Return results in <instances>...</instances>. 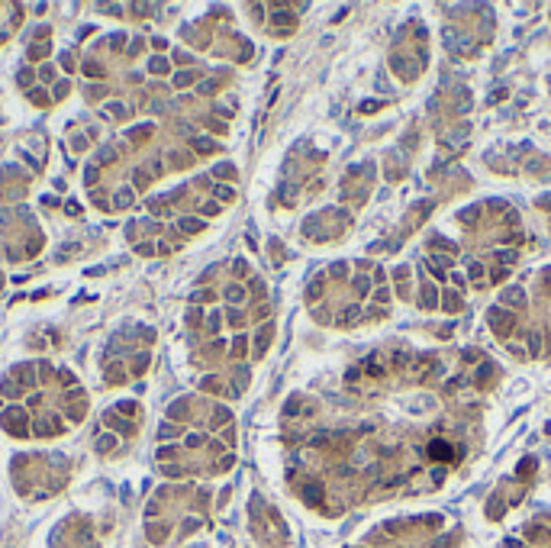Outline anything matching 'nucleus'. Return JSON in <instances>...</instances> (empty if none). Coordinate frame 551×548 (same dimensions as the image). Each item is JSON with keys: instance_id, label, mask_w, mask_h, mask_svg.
<instances>
[{"instance_id": "f257e3e1", "label": "nucleus", "mask_w": 551, "mask_h": 548, "mask_svg": "<svg viewBox=\"0 0 551 548\" xmlns=\"http://www.w3.org/2000/svg\"><path fill=\"white\" fill-rule=\"evenodd\" d=\"M490 323H493L496 332L506 335L509 329H513V313H509V310H490Z\"/></svg>"}, {"instance_id": "f03ea898", "label": "nucleus", "mask_w": 551, "mask_h": 548, "mask_svg": "<svg viewBox=\"0 0 551 548\" xmlns=\"http://www.w3.org/2000/svg\"><path fill=\"white\" fill-rule=\"evenodd\" d=\"M429 455H432L435 461H445V458L451 455V448H448L445 442H432V445H429Z\"/></svg>"}, {"instance_id": "7ed1b4c3", "label": "nucleus", "mask_w": 551, "mask_h": 548, "mask_svg": "<svg viewBox=\"0 0 551 548\" xmlns=\"http://www.w3.org/2000/svg\"><path fill=\"white\" fill-rule=\"evenodd\" d=\"M503 300H506L509 306H519L522 300H526V290H519V287H509V290L503 293Z\"/></svg>"}, {"instance_id": "20e7f679", "label": "nucleus", "mask_w": 551, "mask_h": 548, "mask_svg": "<svg viewBox=\"0 0 551 548\" xmlns=\"http://www.w3.org/2000/svg\"><path fill=\"white\" fill-rule=\"evenodd\" d=\"M194 148H197V152H213L216 145H213V139H207V136H197V139H194Z\"/></svg>"}, {"instance_id": "39448f33", "label": "nucleus", "mask_w": 551, "mask_h": 548, "mask_svg": "<svg viewBox=\"0 0 551 548\" xmlns=\"http://www.w3.org/2000/svg\"><path fill=\"white\" fill-rule=\"evenodd\" d=\"M129 203H132V190L122 187L119 194H116V200H113V207H129Z\"/></svg>"}, {"instance_id": "423d86ee", "label": "nucleus", "mask_w": 551, "mask_h": 548, "mask_svg": "<svg viewBox=\"0 0 551 548\" xmlns=\"http://www.w3.org/2000/svg\"><path fill=\"white\" fill-rule=\"evenodd\" d=\"M226 297L232 300V303H242V300H245V290H242L239 284H232V287H226Z\"/></svg>"}, {"instance_id": "0eeeda50", "label": "nucleus", "mask_w": 551, "mask_h": 548, "mask_svg": "<svg viewBox=\"0 0 551 548\" xmlns=\"http://www.w3.org/2000/svg\"><path fill=\"white\" fill-rule=\"evenodd\" d=\"M529 348H532V355L542 352V335H539V329H532V332H529Z\"/></svg>"}, {"instance_id": "6e6552de", "label": "nucleus", "mask_w": 551, "mask_h": 548, "mask_svg": "<svg viewBox=\"0 0 551 548\" xmlns=\"http://www.w3.org/2000/svg\"><path fill=\"white\" fill-rule=\"evenodd\" d=\"M213 174H216V177H232L235 168H232L229 161H222V164H216V168H213Z\"/></svg>"}, {"instance_id": "1a4fd4ad", "label": "nucleus", "mask_w": 551, "mask_h": 548, "mask_svg": "<svg viewBox=\"0 0 551 548\" xmlns=\"http://www.w3.org/2000/svg\"><path fill=\"white\" fill-rule=\"evenodd\" d=\"M441 300H445V310H458V306H461V300H458V293H454V290H445V297H441Z\"/></svg>"}, {"instance_id": "9d476101", "label": "nucleus", "mask_w": 551, "mask_h": 548, "mask_svg": "<svg viewBox=\"0 0 551 548\" xmlns=\"http://www.w3.org/2000/svg\"><path fill=\"white\" fill-rule=\"evenodd\" d=\"M148 68H152L155 74H165L168 71V61L165 58H152V61H148Z\"/></svg>"}, {"instance_id": "9b49d317", "label": "nucleus", "mask_w": 551, "mask_h": 548, "mask_svg": "<svg viewBox=\"0 0 551 548\" xmlns=\"http://www.w3.org/2000/svg\"><path fill=\"white\" fill-rule=\"evenodd\" d=\"M178 432H181L178 426H171V422H161V438H174Z\"/></svg>"}, {"instance_id": "f8f14e48", "label": "nucleus", "mask_w": 551, "mask_h": 548, "mask_svg": "<svg viewBox=\"0 0 551 548\" xmlns=\"http://www.w3.org/2000/svg\"><path fill=\"white\" fill-rule=\"evenodd\" d=\"M113 445H116V438H113V435H104V438H97V448H100V451H110Z\"/></svg>"}, {"instance_id": "ddd939ff", "label": "nucleus", "mask_w": 551, "mask_h": 548, "mask_svg": "<svg viewBox=\"0 0 551 548\" xmlns=\"http://www.w3.org/2000/svg\"><path fill=\"white\" fill-rule=\"evenodd\" d=\"M181 229L184 232H197L200 229V219H181Z\"/></svg>"}, {"instance_id": "4468645a", "label": "nucleus", "mask_w": 551, "mask_h": 548, "mask_svg": "<svg viewBox=\"0 0 551 548\" xmlns=\"http://www.w3.org/2000/svg\"><path fill=\"white\" fill-rule=\"evenodd\" d=\"M496 258H500L503 265H513V262H516V255H513V252H509V249H503V252L496 249Z\"/></svg>"}, {"instance_id": "2eb2a0df", "label": "nucleus", "mask_w": 551, "mask_h": 548, "mask_svg": "<svg viewBox=\"0 0 551 548\" xmlns=\"http://www.w3.org/2000/svg\"><path fill=\"white\" fill-rule=\"evenodd\" d=\"M216 197H220V200H232L235 190H232V187H216Z\"/></svg>"}, {"instance_id": "dca6fc26", "label": "nucleus", "mask_w": 551, "mask_h": 548, "mask_svg": "<svg viewBox=\"0 0 551 548\" xmlns=\"http://www.w3.org/2000/svg\"><path fill=\"white\" fill-rule=\"evenodd\" d=\"M355 319H358V306H351V310H345L342 323H355Z\"/></svg>"}, {"instance_id": "f3484780", "label": "nucleus", "mask_w": 551, "mask_h": 548, "mask_svg": "<svg viewBox=\"0 0 551 548\" xmlns=\"http://www.w3.org/2000/svg\"><path fill=\"white\" fill-rule=\"evenodd\" d=\"M426 306H435V287H426V300H423Z\"/></svg>"}, {"instance_id": "a211bd4d", "label": "nucleus", "mask_w": 551, "mask_h": 548, "mask_svg": "<svg viewBox=\"0 0 551 548\" xmlns=\"http://www.w3.org/2000/svg\"><path fill=\"white\" fill-rule=\"evenodd\" d=\"M113 158H116V152H113V148H104V152H100V161H104V164L113 161Z\"/></svg>"}, {"instance_id": "6ab92c4d", "label": "nucleus", "mask_w": 551, "mask_h": 548, "mask_svg": "<svg viewBox=\"0 0 551 548\" xmlns=\"http://www.w3.org/2000/svg\"><path fill=\"white\" fill-rule=\"evenodd\" d=\"M210 91H216V81H203L200 84V94H210Z\"/></svg>"}, {"instance_id": "aec40b11", "label": "nucleus", "mask_w": 551, "mask_h": 548, "mask_svg": "<svg viewBox=\"0 0 551 548\" xmlns=\"http://www.w3.org/2000/svg\"><path fill=\"white\" fill-rule=\"evenodd\" d=\"M39 74H42L45 81H52V78H55V71H52V65H42V71H39Z\"/></svg>"}, {"instance_id": "412c9836", "label": "nucleus", "mask_w": 551, "mask_h": 548, "mask_svg": "<svg viewBox=\"0 0 551 548\" xmlns=\"http://www.w3.org/2000/svg\"><path fill=\"white\" fill-rule=\"evenodd\" d=\"M174 84H178V87H184V84H190V74H187V71H184V74H178V78H174Z\"/></svg>"}, {"instance_id": "4be33fe9", "label": "nucleus", "mask_w": 551, "mask_h": 548, "mask_svg": "<svg viewBox=\"0 0 551 548\" xmlns=\"http://www.w3.org/2000/svg\"><path fill=\"white\" fill-rule=\"evenodd\" d=\"M471 274H474V277H480V274H484V265H480V262H471Z\"/></svg>"}, {"instance_id": "5701e85b", "label": "nucleus", "mask_w": 551, "mask_h": 548, "mask_svg": "<svg viewBox=\"0 0 551 548\" xmlns=\"http://www.w3.org/2000/svg\"><path fill=\"white\" fill-rule=\"evenodd\" d=\"M374 300H377V303H387V300H390V293H387V290H377V293H374Z\"/></svg>"}, {"instance_id": "b1692460", "label": "nucleus", "mask_w": 551, "mask_h": 548, "mask_svg": "<svg viewBox=\"0 0 551 548\" xmlns=\"http://www.w3.org/2000/svg\"><path fill=\"white\" fill-rule=\"evenodd\" d=\"M116 410H119V413H135V407H132V403H126V400H122Z\"/></svg>"}, {"instance_id": "393cba45", "label": "nucleus", "mask_w": 551, "mask_h": 548, "mask_svg": "<svg viewBox=\"0 0 551 548\" xmlns=\"http://www.w3.org/2000/svg\"><path fill=\"white\" fill-rule=\"evenodd\" d=\"M306 497L316 500V497H323V490H319V487H306Z\"/></svg>"}, {"instance_id": "a878e982", "label": "nucleus", "mask_w": 551, "mask_h": 548, "mask_svg": "<svg viewBox=\"0 0 551 548\" xmlns=\"http://www.w3.org/2000/svg\"><path fill=\"white\" fill-rule=\"evenodd\" d=\"M506 274H509L506 268H496V271H493V280H506Z\"/></svg>"}]
</instances>
